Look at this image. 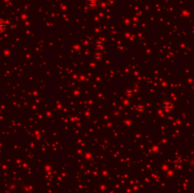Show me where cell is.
I'll return each mask as SVG.
<instances>
[{"instance_id": "obj_1", "label": "cell", "mask_w": 194, "mask_h": 193, "mask_svg": "<svg viewBox=\"0 0 194 193\" xmlns=\"http://www.w3.org/2000/svg\"><path fill=\"white\" fill-rule=\"evenodd\" d=\"M5 30V23L0 19V32Z\"/></svg>"}]
</instances>
